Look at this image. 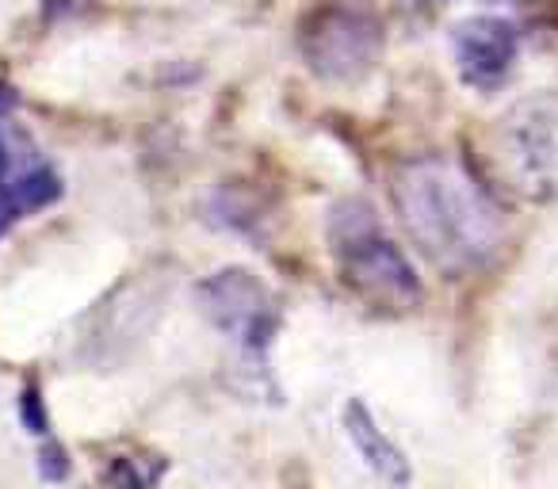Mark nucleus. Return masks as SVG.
<instances>
[{
    "instance_id": "1",
    "label": "nucleus",
    "mask_w": 558,
    "mask_h": 489,
    "mask_svg": "<svg viewBox=\"0 0 558 489\" xmlns=\"http://www.w3.org/2000/svg\"><path fill=\"white\" fill-rule=\"evenodd\" d=\"M390 199L413 249L451 280L482 272L501 253V207L451 157L425 154L402 161L390 172Z\"/></svg>"
},
{
    "instance_id": "2",
    "label": "nucleus",
    "mask_w": 558,
    "mask_h": 489,
    "mask_svg": "<svg viewBox=\"0 0 558 489\" xmlns=\"http://www.w3.org/2000/svg\"><path fill=\"white\" fill-rule=\"evenodd\" d=\"M329 253L341 283L375 310H417L425 288L410 257L383 230L367 199H341L329 210Z\"/></svg>"
},
{
    "instance_id": "3",
    "label": "nucleus",
    "mask_w": 558,
    "mask_h": 489,
    "mask_svg": "<svg viewBox=\"0 0 558 489\" xmlns=\"http://www.w3.org/2000/svg\"><path fill=\"white\" fill-rule=\"evenodd\" d=\"M195 298H199L203 318L222 337H230V344L241 356V367L253 379L264 375L271 382L268 352L276 344L279 329H283V310H279L276 291L248 268H222L195 288Z\"/></svg>"
},
{
    "instance_id": "4",
    "label": "nucleus",
    "mask_w": 558,
    "mask_h": 489,
    "mask_svg": "<svg viewBox=\"0 0 558 489\" xmlns=\"http://www.w3.org/2000/svg\"><path fill=\"white\" fill-rule=\"evenodd\" d=\"M494 161L509 192L532 203L558 199V93H535L497 119Z\"/></svg>"
},
{
    "instance_id": "5",
    "label": "nucleus",
    "mask_w": 558,
    "mask_h": 489,
    "mask_svg": "<svg viewBox=\"0 0 558 489\" xmlns=\"http://www.w3.org/2000/svg\"><path fill=\"white\" fill-rule=\"evenodd\" d=\"M299 54L322 81H360L383 58V24L360 4L326 0L299 24Z\"/></svg>"
},
{
    "instance_id": "6",
    "label": "nucleus",
    "mask_w": 558,
    "mask_h": 489,
    "mask_svg": "<svg viewBox=\"0 0 558 489\" xmlns=\"http://www.w3.org/2000/svg\"><path fill=\"white\" fill-rule=\"evenodd\" d=\"M62 199V176L32 138L9 119L0 123V237L35 210Z\"/></svg>"
},
{
    "instance_id": "7",
    "label": "nucleus",
    "mask_w": 558,
    "mask_h": 489,
    "mask_svg": "<svg viewBox=\"0 0 558 489\" xmlns=\"http://www.w3.org/2000/svg\"><path fill=\"white\" fill-rule=\"evenodd\" d=\"M451 50H456V70L463 85L494 93L509 81L512 65H517L520 32L501 16H474L451 32Z\"/></svg>"
},
{
    "instance_id": "8",
    "label": "nucleus",
    "mask_w": 558,
    "mask_h": 489,
    "mask_svg": "<svg viewBox=\"0 0 558 489\" xmlns=\"http://www.w3.org/2000/svg\"><path fill=\"white\" fill-rule=\"evenodd\" d=\"M344 436L352 440V448H356V455L364 459L367 470L379 474L383 481H390V486H405V481L413 478L410 459H405L402 448L383 432V425L375 420V413L367 409L360 398H349V405H344Z\"/></svg>"
},
{
    "instance_id": "9",
    "label": "nucleus",
    "mask_w": 558,
    "mask_h": 489,
    "mask_svg": "<svg viewBox=\"0 0 558 489\" xmlns=\"http://www.w3.org/2000/svg\"><path fill=\"white\" fill-rule=\"evenodd\" d=\"M165 463L154 459V463H142V459H116L108 470V486L111 489H149L157 478H161Z\"/></svg>"
},
{
    "instance_id": "10",
    "label": "nucleus",
    "mask_w": 558,
    "mask_h": 489,
    "mask_svg": "<svg viewBox=\"0 0 558 489\" xmlns=\"http://www.w3.org/2000/svg\"><path fill=\"white\" fill-rule=\"evenodd\" d=\"M20 413H24V425L32 428L35 436H47V409H43V398H39V390H35V387L24 390Z\"/></svg>"
},
{
    "instance_id": "11",
    "label": "nucleus",
    "mask_w": 558,
    "mask_h": 489,
    "mask_svg": "<svg viewBox=\"0 0 558 489\" xmlns=\"http://www.w3.org/2000/svg\"><path fill=\"white\" fill-rule=\"evenodd\" d=\"M39 470L47 481H62L65 474H70V463H65V451L58 448V443H47V448L39 451Z\"/></svg>"
},
{
    "instance_id": "12",
    "label": "nucleus",
    "mask_w": 558,
    "mask_h": 489,
    "mask_svg": "<svg viewBox=\"0 0 558 489\" xmlns=\"http://www.w3.org/2000/svg\"><path fill=\"white\" fill-rule=\"evenodd\" d=\"M77 4L81 0H47V12L50 16H65V12H73Z\"/></svg>"
},
{
    "instance_id": "13",
    "label": "nucleus",
    "mask_w": 558,
    "mask_h": 489,
    "mask_svg": "<svg viewBox=\"0 0 558 489\" xmlns=\"http://www.w3.org/2000/svg\"><path fill=\"white\" fill-rule=\"evenodd\" d=\"M405 4H444V0H405Z\"/></svg>"
}]
</instances>
